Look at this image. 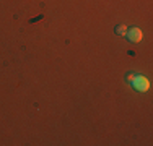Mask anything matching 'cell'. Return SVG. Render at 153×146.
Returning a JSON list of instances; mask_svg holds the SVG:
<instances>
[{"mask_svg":"<svg viewBox=\"0 0 153 146\" xmlns=\"http://www.w3.org/2000/svg\"><path fill=\"white\" fill-rule=\"evenodd\" d=\"M126 81L138 93H147L150 89V80L143 75H138V73H127Z\"/></svg>","mask_w":153,"mask_h":146,"instance_id":"cell-1","label":"cell"},{"mask_svg":"<svg viewBox=\"0 0 153 146\" xmlns=\"http://www.w3.org/2000/svg\"><path fill=\"white\" fill-rule=\"evenodd\" d=\"M126 36H127V41L129 42H140L142 41V38H143V32H142V29L140 28H130L129 31L126 32Z\"/></svg>","mask_w":153,"mask_h":146,"instance_id":"cell-2","label":"cell"},{"mask_svg":"<svg viewBox=\"0 0 153 146\" xmlns=\"http://www.w3.org/2000/svg\"><path fill=\"white\" fill-rule=\"evenodd\" d=\"M116 34H119V36H126V32H127V26L126 24H119V26H116Z\"/></svg>","mask_w":153,"mask_h":146,"instance_id":"cell-3","label":"cell"}]
</instances>
